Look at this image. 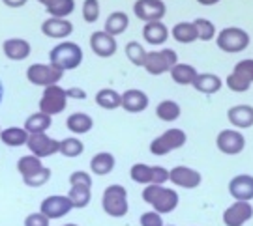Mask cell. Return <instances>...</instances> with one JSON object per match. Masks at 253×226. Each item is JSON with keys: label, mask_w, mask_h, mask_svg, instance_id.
Here are the masks:
<instances>
[{"label": "cell", "mask_w": 253, "mask_h": 226, "mask_svg": "<svg viewBox=\"0 0 253 226\" xmlns=\"http://www.w3.org/2000/svg\"><path fill=\"white\" fill-rule=\"evenodd\" d=\"M143 200L163 215V213L174 211L180 198H178V193H174L172 189H167L158 183H148L143 191Z\"/></svg>", "instance_id": "cell-1"}, {"label": "cell", "mask_w": 253, "mask_h": 226, "mask_svg": "<svg viewBox=\"0 0 253 226\" xmlns=\"http://www.w3.org/2000/svg\"><path fill=\"white\" fill-rule=\"evenodd\" d=\"M49 62L60 67L62 71H70L79 67L83 62V49L73 41H64L58 43L53 51L49 53Z\"/></svg>", "instance_id": "cell-2"}, {"label": "cell", "mask_w": 253, "mask_h": 226, "mask_svg": "<svg viewBox=\"0 0 253 226\" xmlns=\"http://www.w3.org/2000/svg\"><path fill=\"white\" fill-rule=\"evenodd\" d=\"M216 45L229 55H236L242 53L250 47V34L244 28L238 27H227L221 28V32H217L216 36Z\"/></svg>", "instance_id": "cell-3"}, {"label": "cell", "mask_w": 253, "mask_h": 226, "mask_svg": "<svg viewBox=\"0 0 253 226\" xmlns=\"http://www.w3.org/2000/svg\"><path fill=\"white\" fill-rule=\"evenodd\" d=\"M101 208L109 217L120 219L127 213V191L122 185H109L103 191V198H101Z\"/></svg>", "instance_id": "cell-4"}, {"label": "cell", "mask_w": 253, "mask_h": 226, "mask_svg": "<svg viewBox=\"0 0 253 226\" xmlns=\"http://www.w3.org/2000/svg\"><path fill=\"white\" fill-rule=\"evenodd\" d=\"M64 77V71L53 64H32L27 69V79L34 86H51L58 84V81Z\"/></svg>", "instance_id": "cell-5"}, {"label": "cell", "mask_w": 253, "mask_h": 226, "mask_svg": "<svg viewBox=\"0 0 253 226\" xmlns=\"http://www.w3.org/2000/svg\"><path fill=\"white\" fill-rule=\"evenodd\" d=\"M176 64H178V55L172 49H162V51H150L146 55L143 67L150 75H163V73L171 71L172 65Z\"/></svg>", "instance_id": "cell-6"}, {"label": "cell", "mask_w": 253, "mask_h": 226, "mask_svg": "<svg viewBox=\"0 0 253 226\" xmlns=\"http://www.w3.org/2000/svg\"><path fill=\"white\" fill-rule=\"evenodd\" d=\"M186 140H188V136H186V133L182 129H167L165 133H162L158 138H154L152 142H150V154L167 155L174 152V150L182 148V146L186 144Z\"/></svg>", "instance_id": "cell-7"}, {"label": "cell", "mask_w": 253, "mask_h": 226, "mask_svg": "<svg viewBox=\"0 0 253 226\" xmlns=\"http://www.w3.org/2000/svg\"><path fill=\"white\" fill-rule=\"evenodd\" d=\"M68 92L60 88L58 84H51V86H45L43 90V96L40 99V110L45 112V114H60L64 112V109L68 107Z\"/></svg>", "instance_id": "cell-8"}, {"label": "cell", "mask_w": 253, "mask_h": 226, "mask_svg": "<svg viewBox=\"0 0 253 226\" xmlns=\"http://www.w3.org/2000/svg\"><path fill=\"white\" fill-rule=\"evenodd\" d=\"M133 13L139 21L150 23V21H162L167 13V6L163 0H135Z\"/></svg>", "instance_id": "cell-9"}, {"label": "cell", "mask_w": 253, "mask_h": 226, "mask_svg": "<svg viewBox=\"0 0 253 226\" xmlns=\"http://www.w3.org/2000/svg\"><path fill=\"white\" fill-rule=\"evenodd\" d=\"M27 146L28 150L34 155H38L40 159L42 157H51L54 154H60V142L51 138V136H47L45 131L43 133H30Z\"/></svg>", "instance_id": "cell-10"}, {"label": "cell", "mask_w": 253, "mask_h": 226, "mask_svg": "<svg viewBox=\"0 0 253 226\" xmlns=\"http://www.w3.org/2000/svg\"><path fill=\"white\" fill-rule=\"evenodd\" d=\"M216 146L221 154L225 155H238L246 146V138L242 133H238L236 129H223L216 136Z\"/></svg>", "instance_id": "cell-11"}, {"label": "cell", "mask_w": 253, "mask_h": 226, "mask_svg": "<svg viewBox=\"0 0 253 226\" xmlns=\"http://www.w3.org/2000/svg\"><path fill=\"white\" fill-rule=\"evenodd\" d=\"M253 217V208L248 200H235L223 211V223L225 226H244Z\"/></svg>", "instance_id": "cell-12"}, {"label": "cell", "mask_w": 253, "mask_h": 226, "mask_svg": "<svg viewBox=\"0 0 253 226\" xmlns=\"http://www.w3.org/2000/svg\"><path fill=\"white\" fill-rule=\"evenodd\" d=\"M90 49L92 53L100 58H111L117 53V36L109 34L107 30H98L90 36Z\"/></svg>", "instance_id": "cell-13"}, {"label": "cell", "mask_w": 253, "mask_h": 226, "mask_svg": "<svg viewBox=\"0 0 253 226\" xmlns=\"http://www.w3.org/2000/svg\"><path fill=\"white\" fill-rule=\"evenodd\" d=\"M73 209V204L70 196H49L42 202L40 211L47 215L49 219H60L64 215H68Z\"/></svg>", "instance_id": "cell-14"}, {"label": "cell", "mask_w": 253, "mask_h": 226, "mask_svg": "<svg viewBox=\"0 0 253 226\" xmlns=\"http://www.w3.org/2000/svg\"><path fill=\"white\" fill-rule=\"evenodd\" d=\"M169 181H172L176 187H182V189H195L199 187L201 181H203V176L201 172L193 170L190 166H174L171 170V178Z\"/></svg>", "instance_id": "cell-15"}, {"label": "cell", "mask_w": 253, "mask_h": 226, "mask_svg": "<svg viewBox=\"0 0 253 226\" xmlns=\"http://www.w3.org/2000/svg\"><path fill=\"white\" fill-rule=\"evenodd\" d=\"M43 36L53 39H64L73 32V25L66 17H49L42 23Z\"/></svg>", "instance_id": "cell-16"}, {"label": "cell", "mask_w": 253, "mask_h": 226, "mask_svg": "<svg viewBox=\"0 0 253 226\" xmlns=\"http://www.w3.org/2000/svg\"><path fill=\"white\" fill-rule=\"evenodd\" d=\"M229 194L235 200H253V176L240 174L229 181Z\"/></svg>", "instance_id": "cell-17"}, {"label": "cell", "mask_w": 253, "mask_h": 226, "mask_svg": "<svg viewBox=\"0 0 253 226\" xmlns=\"http://www.w3.org/2000/svg\"><path fill=\"white\" fill-rule=\"evenodd\" d=\"M227 120L236 129H248L253 126V107L250 105H235L227 110Z\"/></svg>", "instance_id": "cell-18"}, {"label": "cell", "mask_w": 253, "mask_h": 226, "mask_svg": "<svg viewBox=\"0 0 253 226\" xmlns=\"http://www.w3.org/2000/svg\"><path fill=\"white\" fill-rule=\"evenodd\" d=\"M2 51H4V55L8 56L9 60L21 62V60L30 56V43L27 39H21V37H9V39L4 41Z\"/></svg>", "instance_id": "cell-19"}, {"label": "cell", "mask_w": 253, "mask_h": 226, "mask_svg": "<svg viewBox=\"0 0 253 226\" xmlns=\"http://www.w3.org/2000/svg\"><path fill=\"white\" fill-rule=\"evenodd\" d=\"M148 107V96L143 90H126L122 94V109L126 112L137 114Z\"/></svg>", "instance_id": "cell-20"}, {"label": "cell", "mask_w": 253, "mask_h": 226, "mask_svg": "<svg viewBox=\"0 0 253 226\" xmlns=\"http://www.w3.org/2000/svg\"><path fill=\"white\" fill-rule=\"evenodd\" d=\"M143 37L150 45H162L169 39V28L162 21H150V23H145L143 27Z\"/></svg>", "instance_id": "cell-21"}, {"label": "cell", "mask_w": 253, "mask_h": 226, "mask_svg": "<svg viewBox=\"0 0 253 226\" xmlns=\"http://www.w3.org/2000/svg\"><path fill=\"white\" fill-rule=\"evenodd\" d=\"M171 36L174 37V41H176V43L190 45V43H193V41H197V39H199V32H197L195 23L182 21V23H176V25L171 28Z\"/></svg>", "instance_id": "cell-22"}, {"label": "cell", "mask_w": 253, "mask_h": 226, "mask_svg": "<svg viewBox=\"0 0 253 226\" xmlns=\"http://www.w3.org/2000/svg\"><path fill=\"white\" fill-rule=\"evenodd\" d=\"M221 84H223L221 79H219L217 75H214V73H199L195 82H193L191 86L197 92H201V94L212 96V94H216V92L221 90Z\"/></svg>", "instance_id": "cell-23"}, {"label": "cell", "mask_w": 253, "mask_h": 226, "mask_svg": "<svg viewBox=\"0 0 253 226\" xmlns=\"http://www.w3.org/2000/svg\"><path fill=\"white\" fill-rule=\"evenodd\" d=\"M171 79L176 84H180V86H190V84H193L195 82V79H197V69L193 67V65H190V64H176V65H172L171 71Z\"/></svg>", "instance_id": "cell-24"}, {"label": "cell", "mask_w": 253, "mask_h": 226, "mask_svg": "<svg viewBox=\"0 0 253 226\" xmlns=\"http://www.w3.org/2000/svg\"><path fill=\"white\" fill-rule=\"evenodd\" d=\"M115 168V157L109 152H100L90 159V170L96 176H107Z\"/></svg>", "instance_id": "cell-25"}, {"label": "cell", "mask_w": 253, "mask_h": 226, "mask_svg": "<svg viewBox=\"0 0 253 226\" xmlns=\"http://www.w3.org/2000/svg\"><path fill=\"white\" fill-rule=\"evenodd\" d=\"M66 126L75 135H84L94 127V120L84 112H73L72 116L66 120Z\"/></svg>", "instance_id": "cell-26"}, {"label": "cell", "mask_w": 253, "mask_h": 226, "mask_svg": "<svg viewBox=\"0 0 253 226\" xmlns=\"http://www.w3.org/2000/svg\"><path fill=\"white\" fill-rule=\"evenodd\" d=\"M127 27H129L127 13H124V11H113L107 17V21H105L103 30H107L109 34H113V36H120V34L126 32Z\"/></svg>", "instance_id": "cell-27"}, {"label": "cell", "mask_w": 253, "mask_h": 226, "mask_svg": "<svg viewBox=\"0 0 253 226\" xmlns=\"http://www.w3.org/2000/svg\"><path fill=\"white\" fill-rule=\"evenodd\" d=\"M28 133L25 127H8L0 133V140L6 146H11V148H17V146H23L28 142Z\"/></svg>", "instance_id": "cell-28"}, {"label": "cell", "mask_w": 253, "mask_h": 226, "mask_svg": "<svg viewBox=\"0 0 253 226\" xmlns=\"http://www.w3.org/2000/svg\"><path fill=\"white\" fill-rule=\"evenodd\" d=\"M96 103L101 109L105 110H115L118 107H122V96L113 88H103L96 94Z\"/></svg>", "instance_id": "cell-29"}, {"label": "cell", "mask_w": 253, "mask_h": 226, "mask_svg": "<svg viewBox=\"0 0 253 226\" xmlns=\"http://www.w3.org/2000/svg\"><path fill=\"white\" fill-rule=\"evenodd\" d=\"M51 124H53L51 114H45V112L40 110V112L27 118L25 129H27L28 133H43V131H47V129L51 127Z\"/></svg>", "instance_id": "cell-30"}, {"label": "cell", "mask_w": 253, "mask_h": 226, "mask_svg": "<svg viewBox=\"0 0 253 226\" xmlns=\"http://www.w3.org/2000/svg\"><path fill=\"white\" fill-rule=\"evenodd\" d=\"M180 114H182L180 105L172 99L162 101V103L156 107V116L160 118V120H163V122H174V120L180 118Z\"/></svg>", "instance_id": "cell-31"}, {"label": "cell", "mask_w": 253, "mask_h": 226, "mask_svg": "<svg viewBox=\"0 0 253 226\" xmlns=\"http://www.w3.org/2000/svg\"><path fill=\"white\" fill-rule=\"evenodd\" d=\"M68 196L72 200L73 208H86L90 204L92 193L88 185H72V189L68 193Z\"/></svg>", "instance_id": "cell-32"}, {"label": "cell", "mask_w": 253, "mask_h": 226, "mask_svg": "<svg viewBox=\"0 0 253 226\" xmlns=\"http://www.w3.org/2000/svg\"><path fill=\"white\" fill-rule=\"evenodd\" d=\"M43 168V164L40 161V157L38 155H25V157H21L17 163V170L21 172V176L23 178H28V176H32V174H36L38 170H42Z\"/></svg>", "instance_id": "cell-33"}, {"label": "cell", "mask_w": 253, "mask_h": 226, "mask_svg": "<svg viewBox=\"0 0 253 226\" xmlns=\"http://www.w3.org/2000/svg\"><path fill=\"white\" fill-rule=\"evenodd\" d=\"M146 55L148 53L145 51V47L141 45V43H137V41H129L126 45V58L133 65H137V67H143L145 65Z\"/></svg>", "instance_id": "cell-34"}, {"label": "cell", "mask_w": 253, "mask_h": 226, "mask_svg": "<svg viewBox=\"0 0 253 226\" xmlns=\"http://www.w3.org/2000/svg\"><path fill=\"white\" fill-rule=\"evenodd\" d=\"M45 9L51 17H68L75 9V0H54Z\"/></svg>", "instance_id": "cell-35"}, {"label": "cell", "mask_w": 253, "mask_h": 226, "mask_svg": "<svg viewBox=\"0 0 253 226\" xmlns=\"http://www.w3.org/2000/svg\"><path fill=\"white\" fill-rule=\"evenodd\" d=\"M84 152V144H83L79 138L70 136V138H64L60 142V154L64 157H79Z\"/></svg>", "instance_id": "cell-36"}, {"label": "cell", "mask_w": 253, "mask_h": 226, "mask_svg": "<svg viewBox=\"0 0 253 226\" xmlns=\"http://www.w3.org/2000/svg\"><path fill=\"white\" fill-rule=\"evenodd\" d=\"M129 176H131V180L135 181V183L148 185V183H152V166H148L145 163H137L131 166Z\"/></svg>", "instance_id": "cell-37"}, {"label": "cell", "mask_w": 253, "mask_h": 226, "mask_svg": "<svg viewBox=\"0 0 253 226\" xmlns=\"http://www.w3.org/2000/svg\"><path fill=\"white\" fill-rule=\"evenodd\" d=\"M193 23H195V27H197L201 41H210V39H214V37L217 36V30H216V27H214V23H212V21L199 17V19H195Z\"/></svg>", "instance_id": "cell-38"}, {"label": "cell", "mask_w": 253, "mask_h": 226, "mask_svg": "<svg viewBox=\"0 0 253 226\" xmlns=\"http://www.w3.org/2000/svg\"><path fill=\"white\" fill-rule=\"evenodd\" d=\"M83 19L90 25L100 19V2L98 0H84L83 2Z\"/></svg>", "instance_id": "cell-39"}, {"label": "cell", "mask_w": 253, "mask_h": 226, "mask_svg": "<svg viewBox=\"0 0 253 226\" xmlns=\"http://www.w3.org/2000/svg\"><path fill=\"white\" fill-rule=\"evenodd\" d=\"M225 84H227V88H229V90L242 94V92H248V90H250V84H252V82L246 81L244 77H240V75H236V73L233 71L225 79Z\"/></svg>", "instance_id": "cell-40"}, {"label": "cell", "mask_w": 253, "mask_h": 226, "mask_svg": "<svg viewBox=\"0 0 253 226\" xmlns=\"http://www.w3.org/2000/svg\"><path fill=\"white\" fill-rule=\"evenodd\" d=\"M51 178V170L49 168H42V170H38L36 174H32V176H28V178H23V181L27 183L28 187H42V185H45L47 181Z\"/></svg>", "instance_id": "cell-41"}, {"label": "cell", "mask_w": 253, "mask_h": 226, "mask_svg": "<svg viewBox=\"0 0 253 226\" xmlns=\"http://www.w3.org/2000/svg\"><path fill=\"white\" fill-rule=\"evenodd\" d=\"M233 71L236 75H240V77H244L246 81L253 82V60H240L233 67Z\"/></svg>", "instance_id": "cell-42"}, {"label": "cell", "mask_w": 253, "mask_h": 226, "mask_svg": "<svg viewBox=\"0 0 253 226\" xmlns=\"http://www.w3.org/2000/svg\"><path fill=\"white\" fill-rule=\"evenodd\" d=\"M141 226H163V219H162V213L160 211H146L141 215Z\"/></svg>", "instance_id": "cell-43"}, {"label": "cell", "mask_w": 253, "mask_h": 226, "mask_svg": "<svg viewBox=\"0 0 253 226\" xmlns=\"http://www.w3.org/2000/svg\"><path fill=\"white\" fill-rule=\"evenodd\" d=\"M171 178V170L163 168V166H152V183L163 185L165 181H169Z\"/></svg>", "instance_id": "cell-44"}, {"label": "cell", "mask_w": 253, "mask_h": 226, "mask_svg": "<svg viewBox=\"0 0 253 226\" xmlns=\"http://www.w3.org/2000/svg\"><path fill=\"white\" fill-rule=\"evenodd\" d=\"M49 221L51 219L43 215L42 211L40 213H30L27 219H25V226H49Z\"/></svg>", "instance_id": "cell-45"}, {"label": "cell", "mask_w": 253, "mask_h": 226, "mask_svg": "<svg viewBox=\"0 0 253 226\" xmlns=\"http://www.w3.org/2000/svg\"><path fill=\"white\" fill-rule=\"evenodd\" d=\"M70 183H72V185H88V187H92V178L86 172L77 170L70 176Z\"/></svg>", "instance_id": "cell-46"}, {"label": "cell", "mask_w": 253, "mask_h": 226, "mask_svg": "<svg viewBox=\"0 0 253 226\" xmlns=\"http://www.w3.org/2000/svg\"><path fill=\"white\" fill-rule=\"evenodd\" d=\"M68 97H73V99H86V92L81 90V88H68Z\"/></svg>", "instance_id": "cell-47"}, {"label": "cell", "mask_w": 253, "mask_h": 226, "mask_svg": "<svg viewBox=\"0 0 253 226\" xmlns=\"http://www.w3.org/2000/svg\"><path fill=\"white\" fill-rule=\"evenodd\" d=\"M2 2H4L8 8H23L28 0H2Z\"/></svg>", "instance_id": "cell-48"}, {"label": "cell", "mask_w": 253, "mask_h": 226, "mask_svg": "<svg viewBox=\"0 0 253 226\" xmlns=\"http://www.w3.org/2000/svg\"><path fill=\"white\" fill-rule=\"evenodd\" d=\"M201 6H216V4H219L221 0H197Z\"/></svg>", "instance_id": "cell-49"}, {"label": "cell", "mask_w": 253, "mask_h": 226, "mask_svg": "<svg viewBox=\"0 0 253 226\" xmlns=\"http://www.w3.org/2000/svg\"><path fill=\"white\" fill-rule=\"evenodd\" d=\"M38 2H40V4H43V6L47 8V6H51V4H53L54 0H38Z\"/></svg>", "instance_id": "cell-50"}, {"label": "cell", "mask_w": 253, "mask_h": 226, "mask_svg": "<svg viewBox=\"0 0 253 226\" xmlns=\"http://www.w3.org/2000/svg\"><path fill=\"white\" fill-rule=\"evenodd\" d=\"M4 97V86H2V81H0V101Z\"/></svg>", "instance_id": "cell-51"}, {"label": "cell", "mask_w": 253, "mask_h": 226, "mask_svg": "<svg viewBox=\"0 0 253 226\" xmlns=\"http://www.w3.org/2000/svg\"><path fill=\"white\" fill-rule=\"evenodd\" d=\"M64 226H77V225H64Z\"/></svg>", "instance_id": "cell-52"}, {"label": "cell", "mask_w": 253, "mask_h": 226, "mask_svg": "<svg viewBox=\"0 0 253 226\" xmlns=\"http://www.w3.org/2000/svg\"><path fill=\"white\" fill-rule=\"evenodd\" d=\"M0 133H2V129H0Z\"/></svg>", "instance_id": "cell-53"}]
</instances>
